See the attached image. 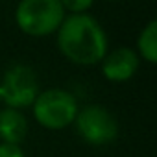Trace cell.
<instances>
[{
	"label": "cell",
	"instance_id": "obj_1",
	"mask_svg": "<svg viewBox=\"0 0 157 157\" xmlns=\"http://www.w3.org/2000/svg\"><path fill=\"white\" fill-rule=\"evenodd\" d=\"M59 54L72 65L94 67L109 50V37L104 26L91 13L67 15L56 32Z\"/></svg>",
	"mask_w": 157,
	"mask_h": 157
},
{
	"label": "cell",
	"instance_id": "obj_7",
	"mask_svg": "<svg viewBox=\"0 0 157 157\" xmlns=\"http://www.w3.org/2000/svg\"><path fill=\"white\" fill-rule=\"evenodd\" d=\"M30 131L28 117L21 109L2 107L0 109V142L21 144Z\"/></svg>",
	"mask_w": 157,
	"mask_h": 157
},
{
	"label": "cell",
	"instance_id": "obj_9",
	"mask_svg": "<svg viewBox=\"0 0 157 157\" xmlns=\"http://www.w3.org/2000/svg\"><path fill=\"white\" fill-rule=\"evenodd\" d=\"M59 4L67 15H76V13H89V10L94 6V0H59Z\"/></svg>",
	"mask_w": 157,
	"mask_h": 157
},
{
	"label": "cell",
	"instance_id": "obj_5",
	"mask_svg": "<svg viewBox=\"0 0 157 157\" xmlns=\"http://www.w3.org/2000/svg\"><path fill=\"white\" fill-rule=\"evenodd\" d=\"M72 126L82 140L91 146H107L117 140L120 131L117 117L100 104H87L80 107Z\"/></svg>",
	"mask_w": 157,
	"mask_h": 157
},
{
	"label": "cell",
	"instance_id": "obj_4",
	"mask_svg": "<svg viewBox=\"0 0 157 157\" xmlns=\"http://www.w3.org/2000/svg\"><path fill=\"white\" fill-rule=\"evenodd\" d=\"M39 76L24 63H15L8 67L0 80V104L4 107L24 109L30 107L39 94Z\"/></svg>",
	"mask_w": 157,
	"mask_h": 157
},
{
	"label": "cell",
	"instance_id": "obj_10",
	"mask_svg": "<svg viewBox=\"0 0 157 157\" xmlns=\"http://www.w3.org/2000/svg\"><path fill=\"white\" fill-rule=\"evenodd\" d=\"M0 157H26L21 144L0 142Z\"/></svg>",
	"mask_w": 157,
	"mask_h": 157
},
{
	"label": "cell",
	"instance_id": "obj_6",
	"mask_svg": "<svg viewBox=\"0 0 157 157\" xmlns=\"http://www.w3.org/2000/svg\"><path fill=\"white\" fill-rule=\"evenodd\" d=\"M98 65L109 83H126L139 72L140 57L131 46H117L109 48Z\"/></svg>",
	"mask_w": 157,
	"mask_h": 157
},
{
	"label": "cell",
	"instance_id": "obj_11",
	"mask_svg": "<svg viewBox=\"0 0 157 157\" xmlns=\"http://www.w3.org/2000/svg\"><path fill=\"white\" fill-rule=\"evenodd\" d=\"M105 2H118V0H105Z\"/></svg>",
	"mask_w": 157,
	"mask_h": 157
},
{
	"label": "cell",
	"instance_id": "obj_2",
	"mask_svg": "<svg viewBox=\"0 0 157 157\" xmlns=\"http://www.w3.org/2000/svg\"><path fill=\"white\" fill-rule=\"evenodd\" d=\"M35 122L48 131H63L74 124V118L80 109L76 94L68 89L52 87L39 91L33 104L30 105Z\"/></svg>",
	"mask_w": 157,
	"mask_h": 157
},
{
	"label": "cell",
	"instance_id": "obj_3",
	"mask_svg": "<svg viewBox=\"0 0 157 157\" xmlns=\"http://www.w3.org/2000/svg\"><path fill=\"white\" fill-rule=\"evenodd\" d=\"M17 28L33 39L56 35L67 13L59 0H19L15 8Z\"/></svg>",
	"mask_w": 157,
	"mask_h": 157
},
{
	"label": "cell",
	"instance_id": "obj_8",
	"mask_svg": "<svg viewBox=\"0 0 157 157\" xmlns=\"http://www.w3.org/2000/svg\"><path fill=\"white\" fill-rule=\"evenodd\" d=\"M135 52L139 54L140 61H146L148 65L157 63V21L155 19L148 21L139 32Z\"/></svg>",
	"mask_w": 157,
	"mask_h": 157
}]
</instances>
